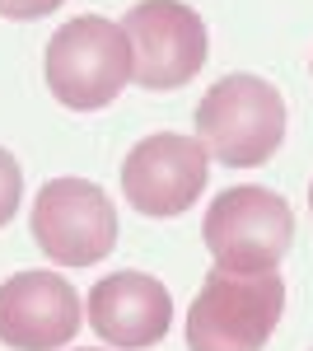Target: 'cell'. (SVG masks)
I'll return each mask as SVG.
<instances>
[{"instance_id": "13", "label": "cell", "mask_w": 313, "mask_h": 351, "mask_svg": "<svg viewBox=\"0 0 313 351\" xmlns=\"http://www.w3.org/2000/svg\"><path fill=\"white\" fill-rule=\"evenodd\" d=\"M309 71H313V61H309Z\"/></svg>"}, {"instance_id": "6", "label": "cell", "mask_w": 313, "mask_h": 351, "mask_svg": "<svg viewBox=\"0 0 313 351\" xmlns=\"http://www.w3.org/2000/svg\"><path fill=\"white\" fill-rule=\"evenodd\" d=\"M33 239L61 267H94L117 248V206L89 178H52L33 202Z\"/></svg>"}, {"instance_id": "1", "label": "cell", "mask_w": 313, "mask_h": 351, "mask_svg": "<svg viewBox=\"0 0 313 351\" xmlns=\"http://www.w3.org/2000/svg\"><path fill=\"white\" fill-rule=\"evenodd\" d=\"M286 314V281L276 271L215 267L187 309V351H262Z\"/></svg>"}, {"instance_id": "2", "label": "cell", "mask_w": 313, "mask_h": 351, "mask_svg": "<svg viewBox=\"0 0 313 351\" xmlns=\"http://www.w3.org/2000/svg\"><path fill=\"white\" fill-rule=\"evenodd\" d=\"M197 141L229 169H258L286 141V99L262 75H220L197 104Z\"/></svg>"}, {"instance_id": "8", "label": "cell", "mask_w": 313, "mask_h": 351, "mask_svg": "<svg viewBox=\"0 0 313 351\" xmlns=\"http://www.w3.org/2000/svg\"><path fill=\"white\" fill-rule=\"evenodd\" d=\"M79 295L56 271L0 281V342L10 351H61L79 332Z\"/></svg>"}, {"instance_id": "5", "label": "cell", "mask_w": 313, "mask_h": 351, "mask_svg": "<svg viewBox=\"0 0 313 351\" xmlns=\"http://www.w3.org/2000/svg\"><path fill=\"white\" fill-rule=\"evenodd\" d=\"M122 28L131 43V80L140 89H183L210 56L206 19L183 0H140Z\"/></svg>"}, {"instance_id": "9", "label": "cell", "mask_w": 313, "mask_h": 351, "mask_svg": "<svg viewBox=\"0 0 313 351\" xmlns=\"http://www.w3.org/2000/svg\"><path fill=\"white\" fill-rule=\"evenodd\" d=\"M89 328L117 351H145L168 337L173 295L150 271H112L89 291Z\"/></svg>"}, {"instance_id": "7", "label": "cell", "mask_w": 313, "mask_h": 351, "mask_svg": "<svg viewBox=\"0 0 313 351\" xmlns=\"http://www.w3.org/2000/svg\"><path fill=\"white\" fill-rule=\"evenodd\" d=\"M210 178V150L197 136L178 132H155L136 141L122 164V192L127 206L150 220L183 216L201 202Z\"/></svg>"}, {"instance_id": "3", "label": "cell", "mask_w": 313, "mask_h": 351, "mask_svg": "<svg viewBox=\"0 0 313 351\" xmlns=\"http://www.w3.org/2000/svg\"><path fill=\"white\" fill-rule=\"evenodd\" d=\"M42 75L56 104L75 112L108 108L131 80V43L127 28L103 19V14H79L61 24L47 43Z\"/></svg>"}, {"instance_id": "12", "label": "cell", "mask_w": 313, "mask_h": 351, "mask_svg": "<svg viewBox=\"0 0 313 351\" xmlns=\"http://www.w3.org/2000/svg\"><path fill=\"white\" fill-rule=\"evenodd\" d=\"M309 211H313V183H309Z\"/></svg>"}, {"instance_id": "4", "label": "cell", "mask_w": 313, "mask_h": 351, "mask_svg": "<svg viewBox=\"0 0 313 351\" xmlns=\"http://www.w3.org/2000/svg\"><path fill=\"white\" fill-rule=\"evenodd\" d=\"M206 253L225 271H276L295 243V211L271 188H225L206 206Z\"/></svg>"}, {"instance_id": "11", "label": "cell", "mask_w": 313, "mask_h": 351, "mask_svg": "<svg viewBox=\"0 0 313 351\" xmlns=\"http://www.w3.org/2000/svg\"><path fill=\"white\" fill-rule=\"evenodd\" d=\"M61 5H66V0H0V14H5V19L28 24V19H42V14L61 10Z\"/></svg>"}, {"instance_id": "10", "label": "cell", "mask_w": 313, "mask_h": 351, "mask_svg": "<svg viewBox=\"0 0 313 351\" xmlns=\"http://www.w3.org/2000/svg\"><path fill=\"white\" fill-rule=\"evenodd\" d=\"M19 202H24V169H19V160L0 145V225L14 220Z\"/></svg>"}]
</instances>
